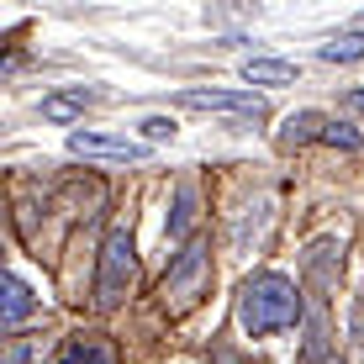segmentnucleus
<instances>
[{"label": "nucleus", "instance_id": "obj_16", "mask_svg": "<svg viewBox=\"0 0 364 364\" xmlns=\"http://www.w3.org/2000/svg\"><path fill=\"white\" fill-rule=\"evenodd\" d=\"M343 100H348V106H354V111H364V90H348Z\"/></svg>", "mask_w": 364, "mask_h": 364}, {"label": "nucleus", "instance_id": "obj_17", "mask_svg": "<svg viewBox=\"0 0 364 364\" xmlns=\"http://www.w3.org/2000/svg\"><path fill=\"white\" fill-rule=\"evenodd\" d=\"M328 364H338V359H328Z\"/></svg>", "mask_w": 364, "mask_h": 364}, {"label": "nucleus", "instance_id": "obj_15", "mask_svg": "<svg viewBox=\"0 0 364 364\" xmlns=\"http://www.w3.org/2000/svg\"><path fill=\"white\" fill-rule=\"evenodd\" d=\"M143 137L164 143V137H174V122H169V117H148V122H143Z\"/></svg>", "mask_w": 364, "mask_h": 364}, {"label": "nucleus", "instance_id": "obj_4", "mask_svg": "<svg viewBox=\"0 0 364 364\" xmlns=\"http://www.w3.org/2000/svg\"><path fill=\"white\" fill-rule=\"evenodd\" d=\"M180 106L185 111H217V117H237V122H264V100L254 90H180Z\"/></svg>", "mask_w": 364, "mask_h": 364}, {"label": "nucleus", "instance_id": "obj_2", "mask_svg": "<svg viewBox=\"0 0 364 364\" xmlns=\"http://www.w3.org/2000/svg\"><path fill=\"white\" fill-rule=\"evenodd\" d=\"M132 280H137L132 232H127V228H117V232L106 237V243H100V269H95V306H100V311H117L122 301H127Z\"/></svg>", "mask_w": 364, "mask_h": 364}, {"label": "nucleus", "instance_id": "obj_12", "mask_svg": "<svg viewBox=\"0 0 364 364\" xmlns=\"http://www.w3.org/2000/svg\"><path fill=\"white\" fill-rule=\"evenodd\" d=\"M191 222H196V191L180 185V191H174V211H169V237H185Z\"/></svg>", "mask_w": 364, "mask_h": 364}, {"label": "nucleus", "instance_id": "obj_10", "mask_svg": "<svg viewBox=\"0 0 364 364\" xmlns=\"http://www.w3.org/2000/svg\"><path fill=\"white\" fill-rule=\"evenodd\" d=\"M328 132V122H322V111H296L291 122H285L280 132V148H296V143H311V137Z\"/></svg>", "mask_w": 364, "mask_h": 364}, {"label": "nucleus", "instance_id": "obj_6", "mask_svg": "<svg viewBox=\"0 0 364 364\" xmlns=\"http://www.w3.org/2000/svg\"><path fill=\"white\" fill-rule=\"evenodd\" d=\"M37 311V296H32V285L21 280V274H6V280H0V328L6 333H16L21 322H27Z\"/></svg>", "mask_w": 364, "mask_h": 364}, {"label": "nucleus", "instance_id": "obj_14", "mask_svg": "<svg viewBox=\"0 0 364 364\" xmlns=\"http://www.w3.org/2000/svg\"><path fill=\"white\" fill-rule=\"evenodd\" d=\"M264 228H269V200H259V217H248V222H237V232H232V243H237V248H243V243H248V232H254V237H259V232H264Z\"/></svg>", "mask_w": 364, "mask_h": 364}, {"label": "nucleus", "instance_id": "obj_9", "mask_svg": "<svg viewBox=\"0 0 364 364\" xmlns=\"http://www.w3.org/2000/svg\"><path fill=\"white\" fill-rule=\"evenodd\" d=\"M243 80L248 85H296L301 69L285 58H243Z\"/></svg>", "mask_w": 364, "mask_h": 364}, {"label": "nucleus", "instance_id": "obj_1", "mask_svg": "<svg viewBox=\"0 0 364 364\" xmlns=\"http://www.w3.org/2000/svg\"><path fill=\"white\" fill-rule=\"evenodd\" d=\"M237 322H243L248 338L296 328L301 322V285L285 280V274H254L243 285V301H237Z\"/></svg>", "mask_w": 364, "mask_h": 364}, {"label": "nucleus", "instance_id": "obj_5", "mask_svg": "<svg viewBox=\"0 0 364 364\" xmlns=\"http://www.w3.org/2000/svg\"><path fill=\"white\" fill-rule=\"evenodd\" d=\"M69 148L80 159H111V164H143L148 148L127 143V137H106V132H69Z\"/></svg>", "mask_w": 364, "mask_h": 364}, {"label": "nucleus", "instance_id": "obj_7", "mask_svg": "<svg viewBox=\"0 0 364 364\" xmlns=\"http://www.w3.org/2000/svg\"><path fill=\"white\" fill-rule=\"evenodd\" d=\"M58 364H117V343H111V338L85 333V338H74L64 354H58Z\"/></svg>", "mask_w": 364, "mask_h": 364}, {"label": "nucleus", "instance_id": "obj_13", "mask_svg": "<svg viewBox=\"0 0 364 364\" xmlns=\"http://www.w3.org/2000/svg\"><path fill=\"white\" fill-rule=\"evenodd\" d=\"M322 143H333V148H343V154H354V148H359V132L348 127V122H328V132H322Z\"/></svg>", "mask_w": 364, "mask_h": 364}, {"label": "nucleus", "instance_id": "obj_11", "mask_svg": "<svg viewBox=\"0 0 364 364\" xmlns=\"http://www.w3.org/2000/svg\"><path fill=\"white\" fill-rule=\"evenodd\" d=\"M322 58H328V64H359L364 58V32H343V37H333V43H322Z\"/></svg>", "mask_w": 364, "mask_h": 364}, {"label": "nucleus", "instance_id": "obj_8", "mask_svg": "<svg viewBox=\"0 0 364 364\" xmlns=\"http://www.w3.org/2000/svg\"><path fill=\"white\" fill-rule=\"evenodd\" d=\"M95 90H58V95H43V117L48 122H74V117H85V106H95Z\"/></svg>", "mask_w": 364, "mask_h": 364}, {"label": "nucleus", "instance_id": "obj_3", "mask_svg": "<svg viewBox=\"0 0 364 364\" xmlns=\"http://www.w3.org/2000/svg\"><path fill=\"white\" fill-rule=\"evenodd\" d=\"M206 280H211V248L200 243V237H191V243H185L180 254L169 259V274H164V301H169L174 311L196 306V296L206 291Z\"/></svg>", "mask_w": 364, "mask_h": 364}]
</instances>
